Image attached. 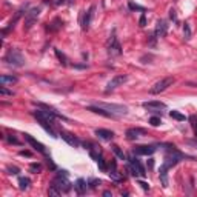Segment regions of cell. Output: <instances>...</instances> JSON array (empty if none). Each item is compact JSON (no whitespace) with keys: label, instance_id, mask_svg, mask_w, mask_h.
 Wrapping results in <instances>:
<instances>
[{"label":"cell","instance_id":"1","mask_svg":"<svg viewBox=\"0 0 197 197\" xmlns=\"http://www.w3.org/2000/svg\"><path fill=\"white\" fill-rule=\"evenodd\" d=\"M165 146V151H166V157H165V160H163V165L160 166V180H162V185L165 186V188H168V169L169 168H172V166H176L183 157H186L185 154H182L174 145H169V143H166V145H163Z\"/></svg>","mask_w":197,"mask_h":197},{"label":"cell","instance_id":"2","mask_svg":"<svg viewBox=\"0 0 197 197\" xmlns=\"http://www.w3.org/2000/svg\"><path fill=\"white\" fill-rule=\"evenodd\" d=\"M5 62L13 65V66H23L25 65V57L22 56V52L17 48H11L5 54Z\"/></svg>","mask_w":197,"mask_h":197},{"label":"cell","instance_id":"3","mask_svg":"<svg viewBox=\"0 0 197 197\" xmlns=\"http://www.w3.org/2000/svg\"><path fill=\"white\" fill-rule=\"evenodd\" d=\"M94 105H97V106H100V108H103V110H106V111H110V113H113V114H116V116H125L126 113H128V108L126 106H123V105H117V103H103V102H97V103H94Z\"/></svg>","mask_w":197,"mask_h":197},{"label":"cell","instance_id":"4","mask_svg":"<svg viewBox=\"0 0 197 197\" xmlns=\"http://www.w3.org/2000/svg\"><path fill=\"white\" fill-rule=\"evenodd\" d=\"M174 82H176L174 77H165V79L159 80L157 83H154L153 88L149 89V92H151V94H160V92H163L165 89H168L169 86H172Z\"/></svg>","mask_w":197,"mask_h":197},{"label":"cell","instance_id":"5","mask_svg":"<svg viewBox=\"0 0 197 197\" xmlns=\"http://www.w3.org/2000/svg\"><path fill=\"white\" fill-rule=\"evenodd\" d=\"M33 116L37 119L39 125H40V126H42V128H43V129H45V131H46V133H48L51 137H54V139L57 137V134H56V131H54V128H52V123H51L48 119H45V117H43V116L39 113V110H37V111H34V113H33Z\"/></svg>","mask_w":197,"mask_h":197},{"label":"cell","instance_id":"6","mask_svg":"<svg viewBox=\"0 0 197 197\" xmlns=\"http://www.w3.org/2000/svg\"><path fill=\"white\" fill-rule=\"evenodd\" d=\"M128 162H129V171H131L133 176H140V177H145V176H146L145 168L142 166V163H140L136 157H129Z\"/></svg>","mask_w":197,"mask_h":197},{"label":"cell","instance_id":"7","mask_svg":"<svg viewBox=\"0 0 197 197\" xmlns=\"http://www.w3.org/2000/svg\"><path fill=\"white\" fill-rule=\"evenodd\" d=\"M108 52L111 56H120L122 54V45H120V42L117 40V37L114 34L108 40Z\"/></svg>","mask_w":197,"mask_h":197},{"label":"cell","instance_id":"8","mask_svg":"<svg viewBox=\"0 0 197 197\" xmlns=\"http://www.w3.org/2000/svg\"><path fill=\"white\" fill-rule=\"evenodd\" d=\"M39 16H40V8H33L26 13V16H25V29L26 31L34 25V22L37 20Z\"/></svg>","mask_w":197,"mask_h":197},{"label":"cell","instance_id":"9","mask_svg":"<svg viewBox=\"0 0 197 197\" xmlns=\"http://www.w3.org/2000/svg\"><path fill=\"white\" fill-rule=\"evenodd\" d=\"M142 106L145 110H148L149 113H162L160 110H165L166 105L163 102H159V100H153V102H143Z\"/></svg>","mask_w":197,"mask_h":197},{"label":"cell","instance_id":"10","mask_svg":"<svg viewBox=\"0 0 197 197\" xmlns=\"http://www.w3.org/2000/svg\"><path fill=\"white\" fill-rule=\"evenodd\" d=\"M133 151L136 156H151L157 151V146L156 145H140V146H136Z\"/></svg>","mask_w":197,"mask_h":197},{"label":"cell","instance_id":"11","mask_svg":"<svg viewBox=\"0 0 197 197\" xmlns=\"http://www.w3.org/2000/svg\"><path fill=\"white\" fill-rule=\"evenodd\" d=\"M126 75H114L110 82H108V85H106V91H113V89H116V88H119L120 85H123L125 82H126Z\"/></svg>","mask_w":197,"mask_h":197},{"label":"cell","instance_id":"12","mask_svg":"<svg viewBox=\"0 0 197 197\" xmlns=\"http://www.w3.org/2000/svg\"><path fill=\"white\" fill-rule=\"evenodd\" d=\"M25 140H26V142H28V143H29V145H31V146H33L36 151H39V153H40V154H43V156H46V148H45V146H43V145H42L39 140H36L33 136L25 134Z\"/></svg>","mask_w":197,"mask_h":197},{"label":"cell","instance_id":"13","mask_svg":"<svg viewBox=\"0 0 197 197\" xmlns=\"http://www.w3.org/2000/svg\"><path fill=\"white\" fill-rule=\"evenodd\" d=\"M86 110H88V111H91V113H94V114H98V116L108 117V119H114V117H116V114H113V113H110V111H106V110H103V108H100V106H97V105L88 106Z\"/></svg>","mask_w":197,"mask_h":197},{"label":"cell","instance_id":"14","mask_svg":"<svg viewBox=\"0 0 197 197\" xmlns=\"http://www.w3.org/2000/svg\"><path fill=\"white\" fill-rule=\"evenodd\" d=\"M52 185H56L60 191H65V192H66V191H69V188H71V185H69V183H68V180H66V176L62 179V174H60L59 177H56V179H54Z\"/></svg>","mask_w":197,"mask_h":197},{"label":"cell","instance_id":"15","mask_svg":"<svg viewBox=\"0 0 197 197\" xmlns=\"http://www.w3.org/2000/svg\"><path fill=\"white\" fill-rule=\"evenodd\" d=\"M60 137H62L68 145H71V146H74V148H77V146L80 145L79 139H75L72 134H69V133H66V131H60Z\"/></svg>","mask_w":197,"mask_h":197},{"label":"cell","instance_id":"16","mask_svg":"<svg viewBox=\"0 0 197 197\" xmlns=\"http://www.w3.org/2000/svg\"><path fill=\"white\" fill-rule=\"evenodd\" d=\"M166 33H168V25H166V22H165V20H159L157 25H156V31H154L156 37H165Z\"/></svg>","mask_w":197,"mask_h":197},{"label":"cell","instance_id":"17","mask_svg":"<svg viewBox=\"0 0 197 197\" xmlns=\"http://www.w3.org/2000/svg\"><path fill=\"white\" fill-rule=\"evenodd\" d=\"M110 177L113 179V180H116V182H122L123 180V176L117 171V166H116V162H111V166H110Z\"/></svg>","mask_w":197,"mask_h":197},{"label":"cell","instance_id":"18","mask_svg":"<svg viewBox=\"0 0 197 197\" xmlns=\"http://www.w3.org/2000/svg\"><path fill=\"white\" fill-rule=\"evenodd\" d=\"M95 136H97L98 139H103V140H111V139L114 137V133L110 131V129L98 128V129H95Z\"/></svg>","mask_w":197,"mask_h":197},{"label":"cell","instance_id":"19","mask_svg":"<svg viewBox=\"0 0 197 197\" xmlns=\"http://www.w3.org/2000/svg\"><path fill=\"white\" fill-rule=\"evenodd\" d=\"M140 134H145V129H142V128H129L126 131V139L136 140L137 137H140Z\"/></svg>","mask_w":197,"mask_h":197},{"label":"cell","instance_id":"20","mask_svg":"<svg viewBox=\"0 0 197 197\" xmlns=\"http://www.w3.org/2000/svg\"><path fill=\"white\" fill-rule=\"evenodd\" d=\"M94 11H95V6H91L88 11H86V14H85V17H83V29H88L89 28V25H91V19H92V16H94Z\"/></svg>","mask_w":197,"mask_h":197},{"label":"cell","instance_id":"21","mask_svg":"<svg viewBox=\"0 0 197 197\" xmlns=\"http://www.w3.org/2000/svg\"><path fill=\"white\" fill-rule=\"evenodd\" d=\"M19 82V79L16 77V75H0V83H2L3 86H6V85H14V83H17Z\"/></svg>","mask_w":197,"mask_h":197},{"label":"cell","instance_id":"22","mask_svg":"<svg viewBox=\"0 0 197 197\" xmlns=\"http://www.w3.org/2000/svg\"><path fill=\"white\" fill-rule=\"evenodd\" d=\"M86 182L83 180V179H79L77 182H75V185H74V188H75V191H77V194H85V191H86Z\"/></svg>","mask_w":197,"mask_h":197},{"label":"cell","instance_id":"23","mask_svg":"<svg viewBox=\"0 0 197 197\" xmlns=\"http://www.w3.org/2000/svg\"><path fill=\"white\" fill-rule=\"evenodd\" d=\"M29 183H31V180H29L28 177H20V179H19V186H20V189H28V188H29Z\"/></svg>","mask_w":197,"mask_h":197},{"label":"cell","instance_id":"24","mask_svg":"<svg viewBox=\"0 0 197 197\" xmlns=\"http://www.w3.org/2000/svg\"><path fill=\"white\" fill-rule=\"evenodd\" d=\"M56 51V56H57V59L60 60V63L63 65V66H66L68 65V59H66V56L63 54V52H60V49H54Z\"/></svg>","mask_w":197,"mask_h":197},{"label":"cell","instance_id":"25","mask_svg":"<svg viewBox=\"0 0 197 197\" xmlns=\"http://www.w3.org/2000/svg\"><path fill=\"white\" fill-rule=\"evenodd\" d=\"M113 151H114V154H116V156H117L120 160H125V159H126V156L123 154V151H122V149H120L117 145H113Z\"/></svg>","mask_w":197,"mask_h":197},{"label":"cell","instance_id":"26","mask_svg":"<svg viewBox=\"0 0 197 197\" xmlns=\"http://www.w3.org/2000/svg\"><path fill=\"white\" fill-rule=\"evenodd\" d=\"M60 192H62V191H60L56 185H51L49 189H48V194H49V195H60Z\"/></svg>","mask_w":197,"mask_h":197},{"label":"cell","instance_id":"27","mask_svg":"<svg viewBox=\"0 0 197 197\" xmlns=\"http://www.w3.org/2000/svg\"><path fill=\"white\" fill-rule=\"evenodd\" d=\"M169 116H171L172 119H176V120H179V122H182V120H185V116H183V114H180V113H177V111H171V113H169Z\"/></svg>","mask_w":197,"mask_h":197},{"label":"cell","instance_id":"28","mask_svg":"<svg viewBox=\"0 0 197 197\" xmlns=\"http://www.w3.org/2000/svg\"><path fill=\"white\" fill-rule=\"evenodd\" d=\"M95 162H97V165H98V168H100L102 171H106V163H105V160H103V157H102V156H100V157H98V159H97Z\"/></svg>","mask_w":197,"mask_h":197},{"label":"cell","instance_id":"29","mask_svg":"<svg viewBox=\"0 0 197 197\" xmlns=\"http://www.w3.org/2000/svg\"><path fill=\"white\" fill-rule=\"evenodd\" d=\"M149 123H151L153 126H159V125L162 123V119H160V117H157V116H154V117H151V119H149Z\"/></svg>","mask_w":197,"mask_h":197},{"label":"cell","instance_id":"30","mask_svg":"<svg viewBox=\"0 0 197 197\" xmlns=\"http://www.w3.org/2000/svg\"><path fill=\"white\" fill-rule=\"evenodd\" d=\"M128 6H129V10H137V11H142V13H145V8L143 6H139V5H136V3H133V2H129L128 3Z\"/></svg>","mask_w":197,"mask_h":197},{"label":"cell","instance_id":"31","mask_svg":"<svg viewBox=\"0 0 197 197\" xmlns=\"http://www.w3.org/2000/svg\"><path fill=\"white\" fill-rule=\"evenodd\" d=\"M183 34H185V39H191V29H189L188 23H185V26H183Z\"/></svg>","mask_w":197,"mask_h":197},{"label":"cell","instance_id":"32","mask_svg":"<svg viewBox=\"0 0 197 197\" xmlns=\"http://www.w3.org/2000/svg\"><path fill=\"white\" fill-rule=\"evenodd\" d=\"M31 171L36 172V174L40 172V171H42V165H40V163H31Z\"/></svg>","mask_w":197,"mask_h":197},{"label":"cell","instance_id":"33","mask_svg":"<svg viewBox=\"0 0 197 197\" xmlns=\"http://www.w3.org/2000/svg\"><path fill=\"white\" fill-rule=\"evenodd\" d=\"M6 171H8V174H13V176H16V174H19V172H20V169H19L17 166H8V168H6Z\"/></svg>","mask_w":197,"mask_h":197},{"label":"cell","instance_id":"34","mask_svg":"<svg viewBox=\"0 0 197 197\" xmlns=\"http://www.w3.org/2000/svg\"><path fill=\"white\" fill-rule=\"evenodd\" d=\"M0 94H2V95H13V91H8V89L2 85V88H0Z\"/></svg>","mask_w":197,"mask_h":197},{"label":"cell","instance_id":"35","mask_svg":"<svg viewBox=\"0 0 197 197\" xmlns=\"http://www.w3.org/2000/svg\"><path fill=\"white\" fill-rule=\"evenodd\" d=\"M6 140H8L10 143H14V145H20V142H19L16 137H13V136H6Z\"/></svg>","mask_w":197,"mask_h":197},{"label":"cell","instance_id":"36","mask_svg":"<svg viewBox=\"0 0 197 197\" xmlns=\"http://www.w3.org/2000/svg\"><path fill=\"white\" fill-rule=\"evenodd\" d=\"M98 185H100V180H95V179L89 180V186H91V188H97Z\"/></svg>","mask_w":197,"mask_h":197},{"label":"cell","instance_id":"37","mask_svg":"<svg viewBox=\"0 0 197 197\" xmlns=\"http://www.w3.org/2000/svg\"><path fill=\"white\" fill-rule=\"evenodd\" d=\"M140 26H146V16H145V13H142V17H140Z\"/></svg>","mask_w":197,"mask_h":197},{"label":"cell","instance_id":"38","mask_svg":"<svg viewBox=\"0 0 197 197\" xmlns=\"http://www.w3.org/2000/svg\"><path fill=\"white\" fill-rule=\"evenodd\" d=\"M139 185H140V186H142L145 191H148V189H149V185H148L146 182H143V180H140V182H139Z\"/></svg>","mask_w":197,"mask_h":197},{"label":"cell","instance_id":"39","mask_svg":"<svg viewBox=\"0 0 197 197\" xmlns=\"http://www.w3.org/2000/svg\"><path fill=\"white\" fill-rule=\"evenodd\" d=\"M19 154H20V156H25V157H31V156H33L29 151H20Z\"/></svg>","mask_w":197,"mask_h":197},{"label":"cell","instance_id":"40","mask_svg":"<svg viewBox=\"0 0 197 197\" xmlns=\"http://www.w3.org/2000/svg\"><path fill=\"white\" fill-rule=\"evenodd\" d=\"M169 17H171L172 20H176V19H177V16H176V11H174V10H171V11H169Z\"/></svg>","mask_w":197,"mask_h":197},{"label":"cell","instance_id":"41","mask_svg":"<svg viewBox=\"0 0 197 197\" xmlns=\"http://www.w3.org/2000/svg\"><path fill=\"white\" fill-rule=\"evenodd\" d=\"M148 166H149V168H153V166H154V162H153V159H149V160H148Z\"/></svg>","mask_w":197,"mask_h":197},{"label":"cell","instance_id":"42","mask_svg":"<svg viewBox=\"0 0 197 197\" xmlns=\"http://www.w3.org/2000/svg\"><path fill=\"white\" fill-rule=\"evenodd\" d=\"M103 195H105V197H110V195H113V194H111V191H105Z\"/></svg>","mask_w":197,"mask_h":197}]
</instances>
